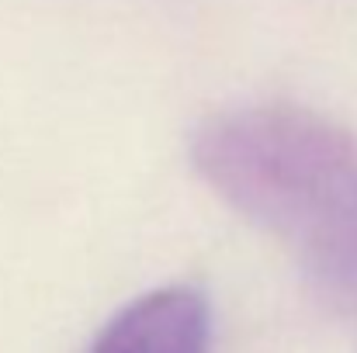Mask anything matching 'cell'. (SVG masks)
<instances>
[{
  "label": "cell",
  "mask_w": 357,
  "mask_h": 353,
  "mask_svg": "<svg viewBox=\"0 0 357 353\" xmlns=\"http://www.w3.org/2000/svg\"><path fill=\"white\" fill-rule=\"evenodd\" d=\"M208 333L205 295L174 284L128 301L98 333L91 353H208Z\"/></svg>",
  "instance_id": "2"
},
{
  "label": "cell",
  "mask_w": 357,
  "mask_h": 353,
  "mask_svg": "<svg viewBox=\"0 0 357 353\" xmlns=\"http://www.w3.org/2000/svg\"><path fill=\"white\" fill-rule=\"evenodd\" d=\"M205 184L281 239L333 301L357 308V135L295 104L208 118L191 146Z\"/></svg>",
  "instance_id": "1"
}]
</instances>
